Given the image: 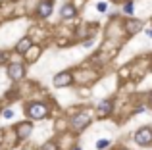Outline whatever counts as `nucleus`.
Listing matches in <instances>:
<instances>
[{"label": "nucleus", "mask_w": 152, "mask_h": 150, "mask_svg": "<svg viewBox=\"0 0 152 150\" xmlns=\"http://www.w3.org/2000/svg\"><path fill=\"white\" fill-rule=\"evenodd\" d=\"M46 114H48V108H46L45 104H41V102H33V104L27 108V116L33 117V119H42Z\"/></svg>", "instance_id": "f257e3e1"}, {"label": "nucleus", "mask_w": 152, "mask_h": 150, "mask_svg": "<svg viewBox=\"0 0 152 150\" xmlns=\"http://www.w3.org/2000/svg\"><path fill=\"white\" fill-rule=\"evenodd\" d=\"M135 143H137V144H148V143H152V129H148V127L139 129V131L135 133Z\"/></svg>", "instance_id": "f03ea898"}, {"label": "nucleus", "mask_w": 152, "mask_h": 150, "mask_svg": "<svg viewBox=\"0 0 152 150\" xmlns=\"http://www.w3.org/2000/svg\"><path fill=\"white\" fill-rule=\"evenodd\" d=\"M8 75H10L14 81L23 79V75H25V71H23V66L21 64H10V66H8Z\"/></svg>", "instance_id": "7ed1b4c3"}, {"label": "nucleus", "mask_w": 152, "mask_h": 150, "mask_svg": "<svg viewBox=\"0 0 152 150\" xmlns=\"http://www.w3.org/2000/svg\"><path fill=\"white\" fill-rule=\"evenodd\" d=\"M71 81H73V75L67 73V71H64V73H60V75L54 77V85L56 87H67V85H71Z\"/></svg>", "instance_id": "20e7f679"}, {"label": "nucleus", "mask_w": 152, "mask_h": 150, "mask_svg": "<svg viewBox=\"0 0 152 150\" xmlns=\"http://www.w3.org/2000/svg\"><path fill=\"white\" fill-rule=\"evenodd\" d=\"M89 121H91V117L87 116V114H79V116L73 117V121H71V123H73L75 129H83L87 123H89Z\"/></svg>", "instance_id": "39448f33"}, {"label": "nucleus", "mask_w": 152, "mask_h": 150, "mask_svg": "<svg viewBox=\"0 0 152 150\" xmlns=\"http://www.w3.org/2000/svg\"><path fill=\"white\" fill-rule=\"evenodd\" d=\"M141 25H142V23L139 21V19H129V21L125 23V29H127V33H129V35H135V33L141 31Z\"/></svg>", "instance_id": "423d86ee"}, {"label": "nucleus", "mask_w": 152, "mask_h": 150, "mask_svg": "<svg viewBox=\"0 0 152 150\" xmlns=\"http://www.w3.org/2000/svg\"><path fill=\"white\" fill-rule=\"evenodd\" d=\"M110 112H112V102L104 100V102H100V104H98V117L110 116Z\"/></svg>", "instance_id": "0eeeda50"}, {"label": "nucleus", "mask_w": 152, "mask_h": 150, "mask_svg": "<svg viewBox=\"0 0 152 150\" xmlns=\"http://www.w3.org/2000/svg\"><path fill=\"white\" fill-rule=\"evenodd\" d=\"M50 14H52V2L39 4V15H41V17H48Z\"/></svg>", "instance_id": "6e6552de"}, {"label": "nucleus", "mask_w": 152, "mask_h": 150, "mask_svg": "<svg viewBox=\"0 0 152 150\" xmlns=\"http://www.w3.org/2000/svg\"><path fill=\"white\" fill-rule=\"evenodd\" d=\"M31 131H33V127H31V123H27V121H25V123H19V125H18V135L21 137V139H23V137H29Z\"/></svg>", "instance_id": "1a4fd4ad"}, {"label": "nucleus", "mask_w": 152, "mask_h": 150, "mask_svg": "<svg viewBox=\"0 0 152 150\" xmlns=\"http://www.w3.org/2000/svg\"><path fill=\"white\" fill-rule=\"evenodd\" d=\"M39 54H41V48H39V46H33V44H31V46H29V50L25 52V58H27L29 62H35V60L39 58Z\"/></svg>", "instance_id": "9d476101"}, {"label": "nucleus", "mask_w": 152, "mask_h": 150, "mask_svg": "<svg viewBox=\"0 0 152 150\" xmlns=\"http://www.w3.org/2000/svg\"><path fill=\"white\" fill-rule=\"evenodd\" d=\"M75 6L73 4H66L64 6V10H62V17H66V19H71V17H75Z\"/></svg>", "instance_id": "9b49d317"}, {"label": "nucleus", "mask_w": 152, "mask_h": 150, "mask_svg": "<svg viewBox=\"0 0 152 150\" xmlns=\"http://www.w3.org/2000/svg\"><path fill=\"white\" fill-rule=\"evenodd\" d=\"M29 46H31V41H29V39H21V41H19V44L15 46V50H18L19 54H25L27 50H29Z\"/></svg>", "instance_id": "f8f14e48"}, {"label": "nucleus", "mask_w": 152, "mask_h": 150, "mask_svg": "<svg viewBox=\"0 0 152 150\" xmlns=\"http://www.w3.org/2000/svg\"><path fill=\"white\" fill-rule=\"evenodd\" d=\"M106 146H110V141H108V139H100V141L96 143V148H98V150H104Z\"/></svg>", "instance_id": "ddd939ff"}, {"label": "nucleus", "mask_w": 152, "mask_h": 150, "mask_svg": "<svg viewBox=\"0 0 152 150\" xmlns=\"http://www.w3.org/2000/svg\"><path fill=\"white\" fill-rule=\"evenodd\" d=\"M123 12H125V14H133V2H127L125 8H123Z\"/></svg>", "instance_id": "4468645a"}, {"label": "nucleus", "mask_w": 152, "mask_h": 150, "mask_svg": "<svg viewBox=\"0 0 152 150\" xmlns=\"http://www.w3.org/2000/svg\"><path fill=\"white\" fill-rule=\"evenodd\" d=\"M42 150H58V148H56V144H54V143H46Z\"/></svg>", "instance_id": "2eb2a0df"}, {"label": "nucleus", "mask_w": 152, "mask_h": 150, "mask_svg": "<svg viewBox=\"0 0 152 150\" xmlns=\"http://www.w3.org/2000/svg\"><path fill=\"white\" fill-rule=\"evenodd\" d=\"M4 117H6V119H12V117H14V112H12V110H6V112H4Z\"/></svg>", "instance_id": "dca6fc26"}, {"label": "nucleus", "mask_w": 152, "mask_h": 150, "mask_svg": "<svg viewBox=\"0 0 152 150\" xmlns=\"http://www.w3.org/2000/svg\"><path fill=\"white\" fill-rule=\"evenodd\" d=\"M96 8H98V12H106V10H108V6H106L104 2H100V4H98Z\"/></svg>", "instance_id": "f3484780"}, {"label": "nucleus", "mask_w": 152, "mask_h": 150, "mask_svg": "<svg viewBox=\"0 0 152 150\" xmlns=\"http://www.w3.org/2000/svg\"><path fill=\"white\" fill-rule=\"evenodd\" d=\"M146 35H148V37H152V29H148V31H146Z\"/></svg>", "instance_id": "a211bd4d"}, {"label": "nucleus", "mask_w": 152, "mask_h": 150, "mask_svg": "<svg viewBox=\"0 0 152 150\" xmlns=\"http://www.w3.org/2000/svg\"><path fill=\"white\" fill-rule=\"evenodd\" d=\"M75 150H79V148H75Z\"/></svg>", "instance_id": "6ab92c4d"}]
</instances>
